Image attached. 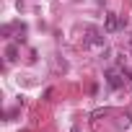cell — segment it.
<instances>
[{"instance_id":"obj_3","label":"cell","mask_w":132,"mask_h":132,"mask_svg":"<svg viewBox=\"0 0 132 132\" xmlns=\"http://www.w3.org/2000/svg\"><path fill=\"white\" fill-rule=\"evenodd\" d=\"M106 83H109L111 88H122V86H124L122 73H119V70H109V73H106Z\"/></svg>"},{"instance_id":"obj_5","label":"cell","mask_w":132,"mask_h":132,"mask_svg":"<svg viewBox=\"0 0 132 132\" xmlns=\"http://www.w3.org/2000/svg\"><path fill=\"white\" fill-rule=\"evenodd\" d=\"M21 132H29V129H21Z\"/></svg>"},{"instance_id":"obj_4","label":"cell","mask_w":132,"mask_h":132,"mask_svg":"<svg viewBox=\"0 0 132 132\" xmlns=\"http://www.w3.org/2000/svg\"><path fill=\"white\" fill-rule=\"evenodd\" d=\"M5 54H8V60H16V54H18V49H16V44H11V47L5 49Z\"/></svg>"},{"instance_id":"obj_1","label":"cell","mask_w":132,"mask_h":132,"mask_svg":"<svg viewBox=\"0 0 132 132\" xmlns=\"http://www.w3.org/2000/svg\"><path fill=\"white\" fill-rule=\"evenodd\" d=\"M104 26H106V31H109V34H114V31H119V29L124 26V18H119L117 13H109V16H106V21H104Z\"/></svg>"},{"instance_id":"obj_2","label":"cell","mask_w":132,"mask_h":132,"mask_svg":"<svg viewBox=\"0 0 132 132\" xmlns=\"http://www.w3.org/2000/svg\"><path fill=\"white\" fill-rule=\"evenodd\" d=\"M86 44L88 47H104L106 42H104V36H101V31H96V29H86Z\"/></svg>"}]
</instances>
